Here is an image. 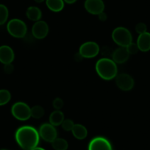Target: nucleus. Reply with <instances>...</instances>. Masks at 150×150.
<instances>
[{
	"instance_id": "nucleus-15",
	"label": "nucleus",
	"mask_w": 150,
	"mask_h": 150,
	"mask_svg": "<svg viewBox=\"0 0 150 150\" xmlns=\"http://www.w3.org/2000/svg\"><path fill=\"white\" fill-rule=\"evenodd\" d=\"M71 132L74 136L78 140L85 139L88 135V130L86 127L80 124H75Z\"/></svg>"
},
{
	"instance_id": "nucleus-11",
	"label": "nucleus",
	"mask_w": 150,
	"mask_h": 150,
	"mask_svg": "<svg viewBox=\"0 0 150 150\" xmlns=\"http://www.w3.org/2000/svg\"><path fill=\"white\" fill-rule=\"evenodd\" d=\"M85 9L89 13L99 15L105 11V3L102 0H86Z\"/></svg>"
},
{
	"instance_id": "nucleus-26",
	"label": "nucleus",
	"mask_w": 150,
	"mask_h": 150,
	"mask_svg": "<svg viewBox=\"0 0 150 150\" xmlns=\"http://www.w3.org/2000/svg\"><path fill=\"white\" fill-rule=\"evenodd\" d=\"M64 105V102L60 98H55L53 101V107L55 110H60Z\"/></svg>"
},
{
	"instance_id": "nucleus-4",
	"label": "nucleus",
	"mask_w": 150,
	"mask_h": 150,
	"mask_svg": "<svg viewBox=\"0 0 150 150\" xmlns=\"http://www.w3.org/2000/svg\"><path fill=\"white\" fill-rule=\"evenodd\" d=\"M7 30L13 37L21 38L26 35L27 27L25 23L18 18H13L8 23Z\"/></svg>"
},
{
	"instance_id": "nucleus-13",
	"label": "nucleus",
	"mask_w": 150,
	"mask_h": 150,
	"mask_svg": "<svg viewBox=\"0 0 150 150\" xmlns=\"http://www.w3.org/2000/svg\"><path fill=\"white\" fill-rule=\"evenodd\" d=\"M137 45L140 51L146 52L150 50V33L146 32L139 35L137 39Z\"/></svg>"
},
{
	"instance_id": "nucleus-7",
	"label": "nucleus",
	"mask_w": 150,
	"mask_h": 150,
	"mask_svg": "<svg viewBox=\"0 0 150 150\" xmlns=\"http://www.w3.org/2000/svg\"><path fill=\"white\" fill-rule=\"evenodd\" d=\"M40 137L47 142L52 143L57 138V132L55 127L50 123L43 124L39 128Z\"/></svg>"
},
{
	"instance_id": "nucleus-32",
	"label": "nucleus",
	"mask_w": 150,
	"mask_h": 150,
	"mask_svg": "<svg viewBox=\"0 0 150 150\" xmlns=\"http://www.w3.org/2000/svg\"><path fill=\"white\" fill-rule=\"evenodd\" d=\"M2 150H6V149H2Z\"/></svg>"
},
{
	"instance_id": "nucleus-3",
	"label": "nucleus",
	"mask_w": 150,
	"mask_h": 150,
	"mask_svg": "<svg viewBox=\"0 0 150 150\" xmlns=\"http://www.w3.org/2000/svg\"><path fill=\"white\" fill-rule=\"evenodd\" d=\"M112 38L120 47H126L132 42V36L129 30L125 27H119L112 33Z\"/></svg>"
},
{
	"instance_id": "nucleus-31",
	"label": "nucleus",
	"mask_w": 150,
	"mask_h": 150,
	"mask_svg": "<svg viewBox=\"0 0 150 150\" xmlns=\"http://www.w3.org/2000/svg\"><path fill=\"white\" fill-rule=\"evenodd\" d=\"M35 2L37 3H41V2H44V0H35Z\"/></svg>"
},
{
	"instance_id": "nucleus-8",
	"label": "nucleus",
	"mask_w": 150,
	"mask_h": 150,
	"mask_svg": "<svg viewBox=\"0 0 150 150\" xmlns=\"http://www.w3.org/2000/svg\"><path fill=\"white\" fill-rule=\"evenodd\" d=\"M88 150H112V146L107 138L98 136L90 141Z\"/></svg>"
},
{
	"instance_id": "nucleus-1",
	"label": "nucleus",
	"mask_w": 150,
	"mask_h": 150,
	"mask_svg": "<svg viewBox=\"0 0 150 150\" xmlns=\"http://www.w3.org/2000/svg\"><path fill=\"white\" fill-rule=\"evenodd\" d=\"M15 138L21 148L24 150H31L39 144L40 135L35 128L27 125L17 129Z\"/></svg>"
},
{
	"instance_id": "nucleus-10",
	"label": "nucleus",
	"mask_w": 150,
	"mask_h": 150,
	"mask_svg": "<svg viewBox=\"0 0 150 150\" xmlns=\"http://www.w3.org/2000/svg\"><path fill=\"white\" fill-rule=\"evenodd\" d=\"M49 33V26L44 21H38L32 27V34L37 39H44Z\"/></svg>"
},
{
	"instance_id": "nucleus-18",
	"label": "nucleus",
	"mask_w": 150,
	"mask_h": 150,
	"mask_svg": "<svg viewBox=\"0 0 150 150\" xmlns=\"http://www.w3.org/2000/svg\"><path fill=\"white\" fill-rule=\"evenodd\" d=\"M47 6L53 12H60L64 8L63 0H46Z\"/></svg>"
},
{
	"instance_id": "nucleus-29",
	"label": "nucleus",
	"mask_w": 150,
	"mask_h": 150,
	"mask_svg": "<svg viewBox=\"0 0 150 150\" xmlns=\"http://www.w3.org/2000/svg\"><path fill=\"white\" fill-rule=\"evenodd\" d=\"M63 1H64V2L69 4V5H71V4H74V2H77V0H63Z\"/></svg>"
},
{
	"instance_id": "nucleus-2",
	"label": "nucleus",
	"mask_w": 150,
	"mask_h": 150,
	"mask_svg": "<svg viewBox=\"0 0 150 150\" xmlns=\"http://www.w3.org/2000/svg\"><path fill=\"white\" fill-rule=\"evenodd\" d=\"M96 71L98 75L105 80H110L116 78L118 74L116 63L107 57L101 58L96 62Z\"/></svg>"
},
{
	"instance_id": "nucleus-9",
	"label": "nucleus",
	"mask_w": 150,
	"mask_h": 150,
	"mask_svg": "<svg viewBox=\"0 0 150 150\" xmlns=\"http://www.w3.org/2000/svg\"><path fill=\"white\" fill-rule=\"evenodd\" d=\"M116 83L121 90L128 91L133 88L135 81L130 75L127 74H120L116 76Z\"/></svg>"
},
{
	"instance_id": "nucleus-6",
	"label": "nucleus",
	"mask_w": 150,
	"mask_h": 150,
	"mask_svg": "<svg viewBox=\"0 0 150 150\" xmlns=\"http://www.w3.org/2000/svg\"><path fill=\"white\" fill-rule=\"evenodd\" d=\"M99 46L96 42L88 41L80 46L79 54L83 58H93L99 54Z\"/></svg>"
},
{
	"instance_id": "nucleus-30",
	"label": "nucleus",
	"mask_w": 150,
	"mask_h": 150,
	"mask_svg": "<svg viewBox=\"0 0 150 150\" xmlns=\"http://www.w3.org/2000/svg\"><path fill=\"white\" fill-rule=\"evenodd\" d=\"M31 150H45V149H43V148H41V147L36 146V147H35V148H33V149H31Z\"/></svg>"
},
{
	"instance_id": "nucleus-19",
	"label": "nucleus",
	"mask_w": 150,
	"mask_h": 150,
	"mask_svg": "<svg viewBox=\"0 0 150 150\" xmlns=\"http://www.w3.org/2000/svg\"><path fill=\"white\" fill-rule=\"evenodd\" d=\"M52 146L54 150H67L69 144L66 140L57 138L52 142Z\"/></svg>"
},
{
	"instance_id": "nucleus-17",
	"label": "nucleus",
	"mask_w": 150,
	"mask_h": 150,
	"mask_svg": "<svg viewBox=\"0 0 150 150\" xmlns=\"http://www.w3.org/2000/svg\"><path fill=\"white\" fill-rule=\"evenodd\" d=\"M50 123L54 127L61 125L64 121V114L60 110L53 111L50 116Z\"/></svg>"
},
{
	"instance_id": "nucleus-5",
	"label": "nucleus",
	"mask_w": 150,
	"mask_h": 150,
	"mask_svg": "<svg viewBox=\"0 0 150 150\" xmlns=\"http://www.w3.org/2000/svg\"><path fill=\"white\" fill-rule=\"evenodd\" d=\"M11 112L13 117L19 121H27L31 117V108L22 102L14 104L11 108Z\"/></svg>"
},
{
	"instance_id": "nucleus-24",
	"label": "nucleus",
	"mask_w": 150,
	"mask_h": 150,
	"mask_svg": "<svg viewBox=\"0 0 150 150\" xmlns=\"http://www.w3.org/2000/svg\"><path fill=\"white\" fill-rule=\"evenodd\" d=\"M126 49L127 51L128 52L129 54H135L139 51V49H138L137 44H135L133 42L130 43L127 47H126Z\"/></svg>"
},
{
	"instance_id": "nucleus-28",
	"label": "nucleus",
	"mask_w": 150,
	"mask_h": 150,
	"mask_svg": "<svg viewBox=\"0 0 150 150\" xmlns=\"http://www.w3.org/2000/svg\"><path fill=\"white\" fill-rule=\"evenodd\" d=\"M98 16H99V19L101 21H106L107 18H108V16H107V14L105 13V12L101 13L100 14H99V15H98Z\"/></svg>"
},
{
	"instance_id": "nucleus-21",
	"label": "nucleus",
	"mask_w": 150,
	"mask_h": 150,
	"mask_svg": "<svg viewBox=\"0 0 150 150\" xmlns=\"http://www.w3.org/2000/svg\"><path fill=\"white\" fill-rule=\"evenodd\" d=\"M11 94L9 91L6 89L0 90V106L7 105L11 101Z\"/></svg>"
},
{
	"instance_id": "nucleus-14",
	"label": "nucleus",
	"mask_w": 150,
	"mask_h": 150,
	"mask_svg": "<svg viewBox=\"0 0 150 150\" xmlns=\"http://www.w3.org/2000/svg\"><path fill=\"white\" fill-rule=\"evenodd\" d=\"M129 57L126 47H119L112 53V60L116 63L122 64L126 63Z\"/></svg>"
},
{
	"instance_id": "nucleus-20",
	"label": "nucleus",
	"mask_w": 150,
	"mask_h": 150,
	"mask_svg": "<svg viewBox=\"0 0 150 150\" xmlns=\"http://www.w3.org/2000/svg\"><path fill=\"white\" fill-rule=\"evenodd\" d=\"M45 114V110L44 108L40 105H35L31 108V117L36 119L42 118Z\"/></svg>"
},
{
	"instance_id": "nucleus-16",
	"label": "nucleus",
	"mask_w": 150,
	"mask_h": 150,
	"mask_svg": "<svg viewBox=\"0 0 150 150\" xmlns=\"http://www.w3.org/2000/svg\"><path fill=\"white\" fill-rule=\"evenodd\" d=\"M26 16L30 20L33 21H40L42 16V13L40 8L35 6L29 7L26 11Z\"/></svg>"
},
{
	"instance_id": "nucleus-23",
	"label": "nucleus",
	"mask_w": 150,
	"mask_h": 150,
	"mask_svg": "<svg viewBox=\"0 0 150 150\" xmlns=\"http://www.w3.org/2000/svg\"><path fill=\"white\" fill-rule=\"evenodd\" d=\"M75 124L71 119H66L62 123V128L66 131H71L72 128L74 126Z\"/></svg>"
},
{
	"instance_id": "nucleus-25",
	"label": "nucleus",
	"mask_w": 150,
	"mask_h": 150,
	"mask_svg": "<svg viewBox=\"0 0 150 150\" xmlns=\"http://www.w3.org/2000/svg\"><path fill=\"white\" fill-rule=\"evenodd\" d=\"M146 30V24H144V23L143 22L138 23V24H137V25L135 26V31H136L139 35L146 33V32H147Z\"/></svg>"
},
{
	"instance_id": "nucleus-22",
	"label": "nucleus",
	"mask_w": 150,
	"mask_h": 150,
	"mask_svg": "<svg viewBox=\"0 0 150 150\" xmlns=\"http://www.w3.org/2000/svg\"><path fill=\"white\" fill-rule=\"evenodd\" d=\"M9 11L5 5L0 4V25L5 24L8 21Z\"/></svg>"
},
{
	"instance_id": "nucleus-12",
	"label": "nucleus",
	"mask_w": 150,
	"mask_h": 150,
	"mask_svg": "<svg viewBox=\"0 0 150 150\" xmlns=\"http://www.w3.org/2000/svg\"><path fill=\"white\" fill-rule=\"evenodd\" d=\"M15 54L11 47L3 45L0 47V62L4 65L12 63L14 60Z\"/></svg>"
},
{
	"instance_id": "nucleus-27",
	"label": "nucleus",
	"mask_w": 150,
	"mask_h": 150,
	"mask_svg": "<svg viewBox=\"0 0 150 150\" xmlns=\"http://www.w3.org/2000/svg\"><path fill=\"white\" fill-rule=\"evenodd\" d=\"M14 70V66H13L12 63H8V64H5L4 66V71L6 74H11L13 73Z\"/></svg>"
}]
</instances>
